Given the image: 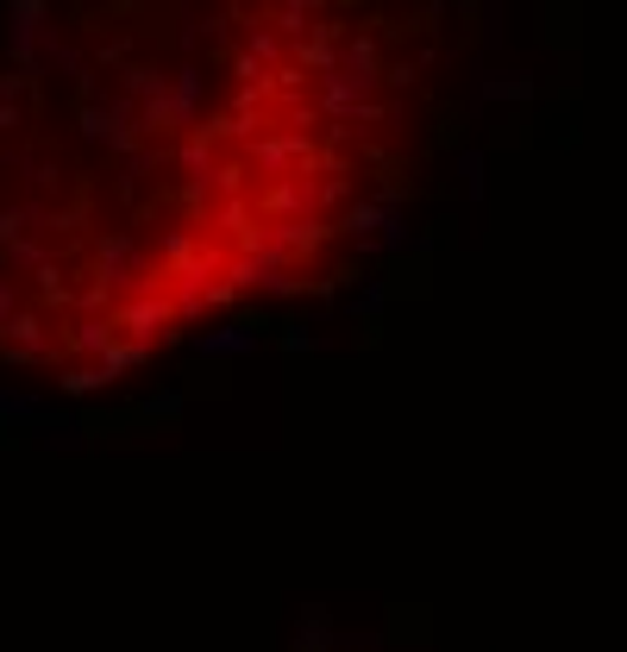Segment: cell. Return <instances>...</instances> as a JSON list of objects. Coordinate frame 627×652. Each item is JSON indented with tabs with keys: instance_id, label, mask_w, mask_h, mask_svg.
Here are the masks:
<instances>
[{
	"instance_id": "6da1fadb",
	"label": "cell",
	"mask_w": 627,
	"mask_h": 652,
	"mask_svg": "<svg viewBox=\"0 0 627 652\" xmlns=\"http://www.w3.org/2000/svg\"><path fill=\"white\" fill-rule=\"evenodd\" d=\"M326 0H57L0 75V351L120 371L308 264L358 176Z\"/></svg>"
}]
</instances>
